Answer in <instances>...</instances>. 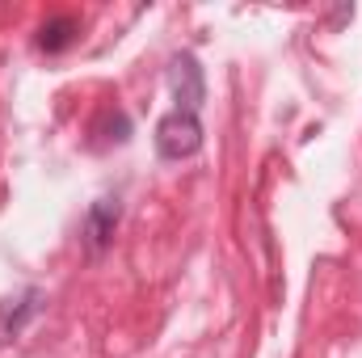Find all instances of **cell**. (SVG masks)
<instances>
[{"mask_svg":"<svg viewBox=\"0 0 362 358\" xmlns=\"http://www.w3.org/2000/svg\"><path fill=\"white\" fill-rule=\"evenodd\" d=\"M156 156L160 161H189L198 148H202V118L189 114V110H169L160 122H156Z\"/></svg>","mask_w":362,"mask_h":358,"instance_id":"obj_1","label":"cell"},{"mask_svg":"<svg viewBox=\"0 0 362 358\" xmlns=\"http://www.w3.org/2000/svg\"><path fill=\"white\" fill-rule=\"evenodd\" d=\"M118 224H122V198H118V194H101V198H93L89 211H85V219H81V245H85L89 258L105 253V249L114 245Z\"/></svg>","mask_w":362,"mask_h":358,"instance_id":"obj_2","label":"cell"},{"mask_svg":"<svg viewBox=\"0 0 362 358\" xmlns=\"http://www.w3.org/2000/svg\"><path fill=\"white\" fill-rule=\"evenodd\" d=\"M93 135V148H122L131 139V114L122 105H105L89 127Z\"/></svg>","mask_w":362,"mask_h":358,"instance_id":"obj_6","label":"cell"},{"mask_svg":"<svg viewBox=\"0 0 362 358\" xmlns=\"http://www.w3.org/2000/svg\"><path fill=\"white\" fill-rule=\"evenodd\" d=\"M42 291L38 287H25L17 299H8L4 308H0V342H13V337H21V329L42 312Z\"/></svg>","mask_w":362,"mask_h":358,"instance_id":"obj_4","label":"cell"},{"mask_svg":"<svg viewBox=\"0 0 362 358\" xmlns=\"http://www.w3.org/2000/svg\"><path fill=\"white\" fill-rule=\"evenodd\" d=\"M76 38H81V21H76L72 13H55V17H47V21L38 25V34H34L38 51H47V55H64Z\"/></svg>","mask_w":362,"mask_h":358,"instance_id":"obj_5","label":"cell"},{"mask_svg":"<svg viewBox=\"0 0 362 358\" xmlns=\"http://www.w3.org/2000/svg\"><path fill=\"white\" fill-rule=\"evenodd\" d=\"M169 93H173L177 110H189V114L202 110V101H206V72H202L194 51H177L169 59Z\"/></svg>","mask_w":362,"mask_h":358,"instance_id":"obj_3","label":"cell"}]
</instances>
